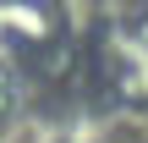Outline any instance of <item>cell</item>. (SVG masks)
<instances>
[{"mask_svg":"<svg viewBox=\"0 0 148 143\" xmlns=\"http://www.w3.org/2000/svg\"><path fill=\"white\" fill-rule=\"evenodd\" d=\"M104 6H121V0H104Z\"/></svg>","mask_w":148,"mask_h":143,"instance_id":"6da1fadb","label":"cell"}]
</instances>
